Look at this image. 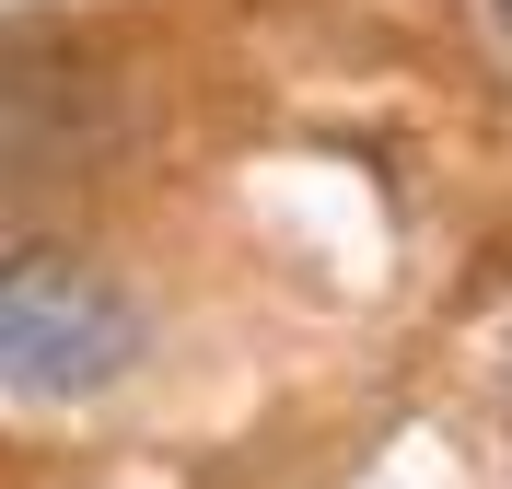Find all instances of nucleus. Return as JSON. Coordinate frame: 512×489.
<instances>
[{
  "label": "nucleus",
  "mask_w": 512,
  "mask_h": 489,
  "mask_svg": "<svg viewBox=\"0 0 512 489\" xmlns=\"http://www.w3.org/2000/svg\"><path fill=\"white\" fill-rule=\"evenodd\" d=\"M128 361H140V303L105 268L47 257V245L0 257V385L12 396L70 408V396H105Z\"/></svg>",
  "instance_id": "1"
},
{
  "label": "nucleus",
  "mask_w": 512,
  "mask_h": 489,
  "mask_svg": "<svg viewBox=\"0 0 512 489\" xmlns=\"http://www.w3.org/2000/svg\"><path fill=\"white\" fill-rule=\"evenodd\" d=\"M501 12H512V0H501Z\"/></svg>",
  "instance_id": "2"
}]
</instances>
